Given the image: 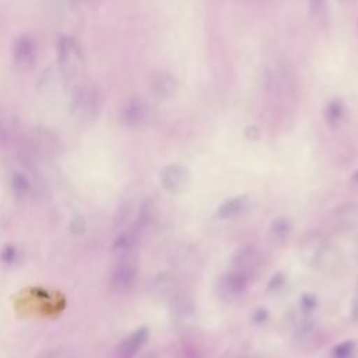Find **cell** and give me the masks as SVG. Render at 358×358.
Instances as JSON below:
<instances>
[{
    "label": "cell",
    "mask_w": 358,
    "mask_h": 358,
    "mask_svg": "<svg viewBox=\"0 0 358 358\" xmlns=\"http://www.w3.org/2000/svg\"><path fill=\"white\" fill-rule=\"evenodd\" d=\"M102 106V95L94 83H81L76 87L70 109L73 116L80 122L94 120Z\"/></svg>",
    "instance_id": "cell-1"
},
{
    "label": "cell",
    "mask_w": 358,
    "mask_h": 358,
    "mask_svg": "<svg viewBox=\"0 0 358 358\" xmlns=\"http://www.w3.org/2000/svg\"><path fill=\"white\" fill-rule=\"evenodd\" d=\"M57 66L64 80H77L84 71V52L80 43L71 36H62L57 41Z\"/></svg>",
    "instance_id": "cell-2"
},
{
    "label": "cell",
    "mask_w": 358,
    "mask_h": 358,
    "mask_svg": "<svg viewBox=\"0 0 358 358\" xmlns=\"http://www.w3.org/2000/svg\"><path fill=\"white\" fill-rule=\"evenodd\" d=\"M138 264L133 253L117 256L116 263L109 275V284L116 292H127L137 280Z\"/></svg>",
    "instance_id": "cell-3"
},
{
    "label": "cell",
    "mask_w": 358,
    "mask_h": 358,
    "mask_svg": "<svg viewBox=\"0 0 358 358\" xmlns=\"http://www.w3.org/2000/svg\"><path fill=\"white\" fill-rule=\"evenodd\" d=\"M316 268L327 275H336L344 271L345 268V259L343 252L333 243L322 242L317 248L312 263Z\"/></svg>",
    "instance_id": "cell-4"
},
{
    "label": "cell",
    "mask_w": 358,
    "mask_h": 358,
    "mask_svg": "<svg viewBox=\"0 0 358 358\" xmlns=\"http://www.w3.org/2000/svg\"><path fill=\"white\" fill-rule=\"evenodd\" d=\"M248 281L249 278H246L245 275L229 270L228 273L222 274L217 284H215V292L218 295V298L224 302L232 303L239 301L248 289Z\"/></svg>",
    "instance_id": "cell-5"
},
{
    "label": "cell",
    "mask_w": 358,
    "mask_h": 358,
    "mask_svg": "<svg viewBox=\"0 0 358 358\" xmlns=\"http://www.w3.org/2000/svg\"><path fill=\"white\" fill-rule=\"evenodd\" d=\"M260 267V255L257 249L252 245L243 246L235 252L231 260V270L250 278L253 274L257 273Z\"/></svg>",
    "instance_id": "cell-6"
},
{
    "label": "cell",
    "mask_w": 358,
    "mask_h": 358,
    "mask_svg": "<svg viewBox=\"0 0 358 358\" xmlns=\"http://www.w3.org/2000/svg\"><path fill=\"white\" fill-rule=\"evenodd\" d=\"M36 55H38V46L32 36L21 35L13 42L11 57L17 67L20 69L31 67L36 60Z\"/></svg>",
    "instance_id": "cell-7"
},
{
    "label": "cell",
    "mask_w": 358,
    "mask_h": 358,
    "mask_svg": "<svg viewBox=\"0 0 358 358\" xmlns=\"http://www.w3.org/2000/svg\"><path fill=\"white\" fill-rule=\"evenodd\" d=\"M120 119L129 127H140L150 122L151 109L144 101L131 98L123 103L120 110Z\"/></svg>",
    "instance_id": "cell-8"
},
{
    "label": "cell",
    "mask_w": 358,
    "mask_h": 358,
    "mask_svg": "<svg viewBox=\"0 0 358 358\" xmlns=\"http://www.w3.org/2000/svg\"><path fill=\"white\" fill-rule=\"evenodd\" d=\"M159 180L165 190L176 194V193H182L187 187L190 175L187 168L178 164H171L162 168L159 173Z\"/></svg>",
    "instance_id": "cell-9"
},
{
    "label": "cell",
    "mask_w": 358,
    "mask_h": 358,
    "mask_svg": "<svg viewBox=\"0 0 358 358\" xmlns=\"http://www.w3.org/2000/svg\"><path fill=\"white\" fill-rule=\"evenodd\" d=\"M150 90L157 98L169 99L178 91V80L172 73L158 70L150 78Z\"/></svg>",
    "instance_id": "cell-10"
},
{
    "label": "cell",
    "mask_w": 358,
    "mask_h": 358,
    "mask_svg": "<svg viewBox=\"0 0 358 358\" xmlns=\"http://www.w3.org/2000/svg\"><path fill=\"white\" fill-rule=\"evenodd\" d=\"M148 338V329L138 327L126 336L116 347V358H134Z\"/></svg>",
    "instance_id": "cell-11"
},
{
    "label": "cell",
    "mask_w": 358,
    "mask_h": 358,
    "mask_svg": "<svg viewBox=\"0 0 358 358\" xmlns=\"http://www.w3.org/2000/svg\"><path fill=\"white\" fill-rule=\"evenodd\" d=\"M333 224L337 231L345 232L358 227V203H344L333 213Z\"/></svg>",
    "instance_id": "cell-12"
},
{
    "label": "cell",
    "mask_w": 358,
    "mask_h": 358,
    "mask_svg": "<svg viewBox=\"0 0 358 358\" xmlns=\"http://www.w3.org/2000/svg\"><path fill=\"white\" fill-rule=\"evenodd\" d=\"M291 232H292V221L285 215H280L271 221L267 231V241L270 246L280 248L289 239Z\"/></svg>",
    "instance_id": "cell-13"
},
{
    "label": "cell",
    "mask_w": 358,
    "mask_h": 358,
    "mask_svg": "<svg viewBox=\"0 0 358 358\" xmlns=\"http://www.w3.org/2000/svg\"><path fill=\"white\" fill-rule=\"evenodd\" d=\"M173 302V319L175 322L185 327L193 323L194 320V305L190 298L182 296L180 294L172 301Z\"/></svg>",
    "instance_id": "cell-14"
},
{
    "label": "cell",
    "mask_w": 358,
    "mask_h": 358,
    "mask_svg": "<svg viewBox=\"0 0 358 358\" xmlns=\"http://www.w3.org/2000/svg\"><path fill=\"white\" fill-rule=\"evenodd\" d=\"M250 200L246 194H239V196H235L232 199H228L225 200L218 208H217V217L221 218V220H228V218H232V217H236L239 215L241 213H243L248 206H249Z\"/></svg>",
    "instance_id": "cell-15"
},
{
    "label": "cell",
    "mask_w": 358,
    "mask_h": 358,
    "mask_svg": "<svg viewBox=\"0 0 358 358\" xmlns=\"http://www.w3.org/2000/svg\"><path fill=\"white\" fill-rule=\"evenodd\" d=\"M154 288L158 296L173 301L179 295V288H178V280L172 273H161L157 275L154 281Z\"/></svg>",
    "instance_id": "cell-16"
},
{
    "label": "cell",
    "mask_w": 358,
    "mask_h": 358,
    "mask_svg": "<svg viewBox=\"0 0 358 358\" xmlns=\"http://www.w3.org/2000/svg\"><path fill=\"white\" fill-rule=\"evenodd\" d=\"M34 183L25 172L15 171L11 175V189L18 197H31L34 193Z\"/></svg>",
    "instance_id": "cell-17"
},
{
    "label": "cell",
    "mask_w": 358,
    "mask_h": 358,
    "mask_svg": "<svg viewBox=\"0 0 358 358\" xmlns=\"http://www.w3.org/2000/svg\"><path fill=\"white\" fill-rule=\"evenodd\" d=\"M345 115H347V110H345V106L341 101L338 99H333L327 103L326 109H324V119L327 122L329 126L331 127H337L340 126L344 120H345Z\"/></svg>",
    "instance_id": "cell-18"
},
{
    "label": "cell",
    "mask_w": 358,
    "mask_h": 358,
    "mask_svg": "<svg viewBox=\"0 0 358 358\" xmlns=\"http://www.w3.org/2000/svg\"><path fill=\"white\" fill-rule=\"evenodd\" d=\"M316 337V329L313 326L312 322H302L296 331H295V341L301 345V347H308L309 344L313 343Z\"/></svg>",
    "instance_id": "cell-19"
},
{
    "label": "cell",
    "mask_w": 358,
    "mask_h": 358,
    "mask_svg": "<svg viewBox=\"0 0 358 358\" xmlns=\"http://www.w3.org/2000/svg\"><path fill=\"white\" fill-rule=\"evenodd\" d=\"M308 7L310 15L317 22H324L327 20V1L326 0H308Z\"/></svg>",
    "instance_id": "cell-20"
},
{
    "label": "cell",
    "mask_w": 358,
    "mask_h": 358,
    "mask_svg": "<svg viewBox=\"0 0 358 358\" xmlns=\"http://www.w3.org/2000/svg\"><path fill=\"white\" fill-rule=\"evenodd\" d=\"M351 313H352L354 320H357V322H358V294H357V296L354 298V302H352V310H351Z\"/></svg>",
    "instance_id": "cell-21"
}]
</instances>
